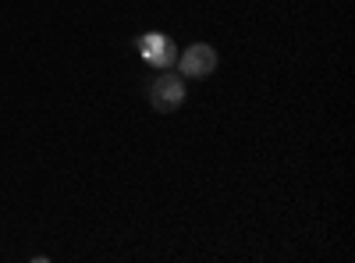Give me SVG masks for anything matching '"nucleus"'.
<instances>
[{"label": "nucleus", "mask_w": 355, "mask_h": 263, "mask_svg": "<svg viewBox=\"0 0 355 263\" xmlns=\"http://www.w3.org/2000/svg\"><path fill=\"white\" fill-rule=\"evenodd\" d=\"M150 103H153L157 110H164V114L178 110V107L185 103V82L178 78V75H171V71H164V75L150 85Z\"/></svg>", "instance_id": "1"}, {"label": "nucleus", "mask_w": 355, "mask_h": 263, "mask_svg": "<svg viewBox=\"0 0 355 263\" xmlns=\"http://www.w3.org/2000/svg\"><path fill=\"white\" fill-rule=\"evenodd\" d=\"M139 53H142V61L153 65V68H171L174 57H178L174 43H171L167 36H160V33H146V36L139 40Z\"/></svg>", "instance_id": "2"}, {"label": "nucleus", "mask_w": 355, "mask_h": 263, "mask_svg": "<svg viewBox=\"0 0 355 263\" xmlns=\"http://www.w3.org/2000/svg\"><path fill=\"white\" fill-rule=\"evenodd\" d=\"M214 68H217V50L214 46L196 43L182 53V75H189V78H206Z\"/></svg>", "instance_id": "3"}]
</instances>
